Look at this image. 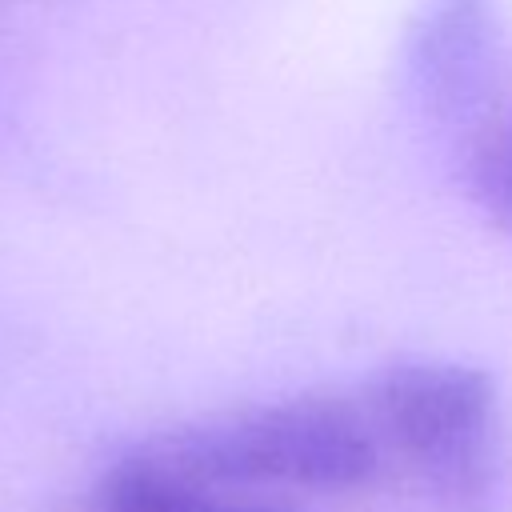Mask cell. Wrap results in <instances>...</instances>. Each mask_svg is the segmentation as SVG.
I'll return each instance as SVG.
<instances>
[{
  "label": "cell",
  "mask_w": 512,
  "mask_h": 512,
  "mask_svg": "<svg viewBox=\"0 0 512 512\" xmlns=\"http://www.w3.org/2000/svg\"><path fill=\"white\" fill-rule=\"evenodd\" d=\"M364 416L380 448L400 452L424 484L456 504L488 496L500 468V392L460 360H396L364 388Z\"/></svg>",
  "instance_id": "2"
},
{
  "label": "cell",
  "mask_w": 512,
  "mask_h": 512,
  "mask_svg": "<svg viewBox=\"0 0 512 512\" xmlns=\"http://www.w3.org/2000/svg\"><path fill=\"white\" fill-rule=\"evenodd\" d=\"M468 192L476 208L504 232H512V120L492 124L468 156Z\"/></svg>",
  "instance_id": "5"
},
{
  "label": "cell",
  "mask_w": 512,
  "mask_h": 512,
  "mask_svg": "<svg viewBox=\"0 0 512 512\" xmlns=\"http://www.w3.org/2000/svg\"><path fill=\"white\" fill-rule=\"evenodd\" d=\"M116 512H292L272 500H248V496H220L208 484H192L176 472H168L148 448L136 452L120 480V504Z\"/></svg>",
  "instance_id": "4"
},
{
  "label": "cell",
  "mask_w": 512,
  "mask_h": 512,
  "mask_svg": "<svg viewBox=\"0 0 512 512\" xmlns=\"http://www.w3.org/2000/svg\"><path fill=\"white\" fill-rule=\"evenodd\" d=\"M500 48V0H420L404 40L408 88L432 116H472L496 88Z\"/></svg>",
  "instance_id": "3"
},
{
  "label": "cell",
  "mask_w": 512,
  "mask_h": 512,
  "mask_svg": "<svg viewBox=\"0 0 512 512\" xmlns=\"http://www.w3.org/2000/svg\"><path fill=\"white\" fill-rule=\"evenodd\" d=\"M168 472L208 488L352 492L376 480L384 452L364 408L292 396L180 428L148 448Z\"/></svg>",
  "instance_id": "1"
}]
</instances>
